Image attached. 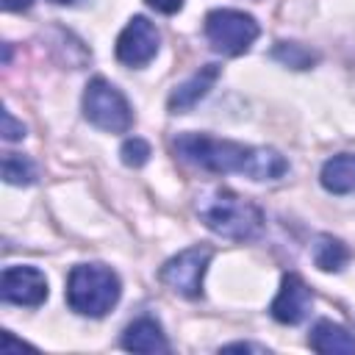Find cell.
Segmentation results:
<instances>
[{
  "mask_svg": "<svg viewBox=\"0 0 355 355\" xmlns=\"http://www.w3.org/2000/svg\"><path fill=\"white\" fill-rule=\"evenodd\" d=\"M175 153L205 172L247 175L252 180H277L288 172V161L272 147H252L230 139H214L208 133H180L172 141Z\"/></svg>",
  "mask_w": 355,
  "mask_h": 355,
  "instance_id": "cell-1",
  "label": "cell"
},
{
  "mask_svg": "<svg viewBox=\"0 0 355 355\" xmlns=\"http://www.w3.org/2000/svg\"><path fill=\"white\" fill-rule=\"evenodd\" d=\"M197 214L211 233L230 241H247L263 227V211L230 189H214L202 194L197 202Z\"/></svg>",
  "mask_w": 355,
  "mask_h": 355,
  "instance_id": "cell-2",
  "label": "cell"
},
{
  "mask_svg": "<svg viewBox=\"0 0 355 355\" xmlns=\"http://www.w3.org/2000/svg\"><path fill=\"white\" fill-rule=\"evenodd\" d=\"M122 283L105 263H78L67 277V305L80 316H105L116 305Z\"/></svg>",
  "mask_w": 355,
  "mask_h": 355,
  "instance_id": "cell-3",
  "label": "cell"
},
{
  "mask_svg": "<svg viewBox=\"0 0 355 355\" xmlns=\"http://www.w3.org/2000/svg\"><path fill=\"white\" fill-rule=\"evenodd\" d=\"M205 36L211 47L222 55H241L252 47L261 33V25L252 14L239 8H214L205 14Z\"/></svg>",
  "mask_w": 355,
  "mask_h": 355,
  "instance_id": "cell-4",
  "label": "cell"
},
{
  "mask_svg": "<svg viewBox=\"0 0 355 355\" xmlns=\"http://www.w3.org/2000/svg\"><path fill=\"white\" fill-rule=\"evenodd\" d=\"M83 116L108 133H128L133 125V111L125 94L105 78H92L83 89Z\"/></svg>",
  "mask_w": 355,
  "mask_h": 355,
  "instance_id": "cell-5",
  "label": "cell"
},
{
  "mask_svg": "<svg viewBox=\"0 0 355 355\" xmlns=\"http://www.w3.org/2000/svg\"><path fill=\"white\" fill-rule=\"evenodd\" d=\"M211 255H214V250L200 247V244L172 255L161 266V283H166L180 297L197 300L202 294V277H205V269L211 263Z\"/></svg>",
  "mask_w": 355,
  "mask_h": 355,
  "instance_id": "cell-6",
  "label": "cell"
},
{
  "mask_svg": "<svg viewBox=\"0 0 355 355\" xmlns=\"http://www.w3.org/2000/svg\"><path fill=\"white\" fill-rule=\"evenodd\" d=\"M158 42H161L158 28L147 17L136 14V17L128 19L122 33L116 36V47H114L116 50V61L125 64V67H144V64H150L155 58Z\"/></svg>",
  "mask_w": 355,
  "mask_h": 355,
  "instance_id": "cell-7",
  "label": "cell"
},
{
  "mask_svg": "<svg viewBox=\"0 0 355 355\" xmlns=\"http://www.w3.org/2000/svg\"><path fill=\"white\" fill-rule=\"evenodd\" d=\"M0 297L14 305L36 308L47 300V277L36 266H8L0 277Z\"/></svg>",
  "mask_w": 355,
  "mask_h": 355,
  "instance_id": "cell-8",
  "label": "cell"
},
{
  "mask_svg": "<svg viewBox=\"0 0 355 355\" xmlns=\"http://www.w3.org/2000/svg\"><path fill=\"white\" fill-rule=\"evenodd\" d=\"M311 305H313V291L308 288V283H305L300 275L288 272V275H283V280H280V291H277V297L272 300L269 313H272L280 324H300V322L308 316Z\"/></svg>",
  "mask_w": 355,
  "mask_h": 355,
  "instance_id": "cell-9",
  "label": "cell"
},
{
  "mask_svg": "<svg viewBox=\"0 0 355 355\" xmlns=\"http://www.w3.org/2000/svg\"><path fill=\"white\" fill-rule=\"evenodd\" d=\"M219 75H222V67H219V64H205V67H200L191 78H186L180 86L172 89V94H169V100H166L169 111H172V114H183V111L194 108V105L214 89V83L219 80Z\"/></svg>",
  "mask_w": 355,
  "mask_h": 355,
  "instance_id": "cell-10",
  "label": "cell"
},
{
  "mask_svg": "<svg viewBox=\"0 0 355 355\" xmlns=\"http://www.w3.org/2000/svg\"><path fill=\"white\" fill-rule=\"evenodd\" d=\"M122 347L128 352H169V341H166L161 324L150 316H141L125 327Z\"/></svg>",
  "mask_w": 355,
  "mask_h": 355,
  "instance_id": "cell-11",
  "label": "cell"
},
{
  "mask_svg": "<svg viewBox=\"0 0 355 355\" xmlns=\"http://www.w3.org/2000/svg\"><path fill=\"white\" fill-rule=\"evenodd\" d=\"M308 344H311V349L324 352V355H338V352L355 355V336L347 327H341L330 319H319L313 324V330L308 336Z\"/></svg>",
  "mask_w": 355,
  "mask_h": 355,
  "instance_id": "cell-12",
  "label": "cell"
},
{
  "mask_svg": "<svg viewBox=\"0 0 355 355\" xmlns=\"http://www.w3.org/2000/svg\"><path fill=\"white\" fill-rule=\"evenodd\" d=\"M319 180H322V186L330 194H349V191H355V155L352 153H341V155L327 158L322 164Z\"/></svg>",
  "mask_w": 355,
  "mask_h": 355,
  "instance_id": "cell-13",
  "label": "cell"
},
{
  "mask_svg": "<svg viewBox=\"0 0 355 355\" xmlns=\"http://www.w3.org/2000/svg\"><path fill=\"white\" fill-rule=\"evenodd\" d=\"M349 261V250L344 241L333 239V236H319L313 244V263L322 272H341Z\"/></svg>",
  "mask_w": 355,
  "mask_h": 355,
  "instance_id": "cell-14",
  "label": "cell"
},
{
  "mask_svg": "<svg viewBox=\"0 0 355 355\" xmlns=\"http://www.w3.org/2000/svg\"><path fill=\"white\" fill-rule=\"evenodd\" d=\"M3 178L11 186H28V183L36 180V166H33V161L28 155L6 153V158H3Z\"/></svg>",
  "mask_w": 355,
  "mask_h": 355,
  "instance_id": "cell-15",
  "label": "cell"
},
{
  "mask_svg": "<svg viewBox=\"0 0 355 355\" xmlns=\"http://www.w3.org/2000/svg\"><path fill=\"white\" fill-rule=\"evenodd\" d=\"M272 58L286 67H294V69H308L316 61V55L297 42H277V47L272 50Z\"/></svg>",
  "mask_w": 355,
  "mask_h": 355,
  "instance_id": "cell-16",
  "label": "cell"
},
{
  "mask_svg": "<svg viewBox=\"0 0 355 355\" xmlns=\"http://www.w3.org/2000/svg\"><path fill=\"white\" fill-rule=\"evenodd\" d=\"M119 155H122V164H125V166H144L147 158H150V144H147L144 139H139V136L125 139Z\"/></svg>",
  "mask_w": 355,
  "mask_h": 355,
  "instance_id": "cell-17",
  "label": "cell"
},
{
  "mask_svg": "<svg viewBox=\"0 0 355 355\" xmlns=\"http://www.w3.org/2000/svg\"><path fill=\"white\" fill-rule=\"evenodd\" d=\"M22 136H25V125L17 122V119L11 116V111H3V139H6V141H17V139H22Z\"/></svg>",
  "mask_w": 355,
  "mask_h": 355,
  "instance_id": "cell-18",
  "label": "cell"
},
{
  "mask_svg": "<svg viewBox=\"0 0 355 355\" xmlns=\"http://www.w3.org/2000/svg\"><path fill=\"white\" fill-rule=\"evenodd\" d=\"M222 352H266V347L250 344V341H233V344H225Z\"/></svg>",
  "mask_w": 355,
  "mask_h": 355,
  "instance_id": "cell-19",
  "label": "cell"
},
{
  "mask_svg": "<svg viewBox=\"0 0 355 355\" xmlns=\"http://www.w3.org/2000/svg\"><path fill=\"white\" fill-rule=\"evenodd\" d=\"M155 11H161V14H175V11H180L183 8V0H147Z\"/></svg>",
  "mask_w": 355,
  "mask_h": 355,
  "instance_id": "cell-20",
  "label": "cell"
},
{
  "mask_svg": "<svg viewBox=\"0 0 355 355\" xmlns=\"http://www.w3.org/2000/svg\"><path fill=\"white\" fill-rule=\"evenodd\" d=\"M14 349H19V352H22V349H28V344H25V341H14V336H11V333H3L0 352H3V355H11Z\"/></svg>",
  "mask_w": 355,
  "mask_h": 355,
  "instance_id": "cell-21",
  "label": "cell"
},
{
  "mask_svg": "<svg viewBox=\"0 0 355 355\" xmlns=\"http://www.w3.org/2000/svg\"><path fill=\"white\" fill-rule=\"evenodd\" d=\"M31 3L33 0H3V8L6 11H25V8H31Z\"/></svg>",
  "mask_w": 355,
  "mask_h": 355,
  "instance_id": "cell-22",
  "label": "cell"
},
{
  "mask_svg": "<svg viewBox=\"0 0 355 355\" xmlns=\"http://www.w3.org/2000/svg\"><path fill=\"white\" fill-rule=\"evenodd\" d=\"M53 3H58V6H67V3H75V0H53Z\"/></svg>",
  "mask_w": 355,
  "mask_h": 355,
  "instance_id": "cell-23",
  "label": "cell"
}]
</instances>
